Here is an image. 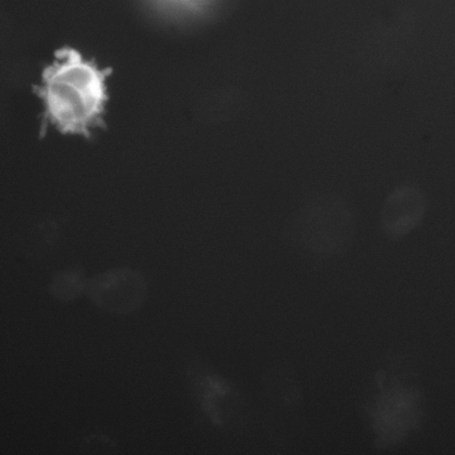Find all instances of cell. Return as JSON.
Instances as JSON below:
<instances>
[{
    "label": "cell",
    "instance_id": "cell-1",
    "mask_svg": "<svg viewBox=\"0 0 455 455\" xmlns=\"http://www.w3.org/2000/svg\"><path fill=\"white\" fill-rule=\"evenodd\" d=\"M110 72L73 48L57 51L35 88L44 107V128L51 124L62 134L91 137L93 130L104 125Z\"/></svg>",
    "mask_w": 455,
    "mask_h": 455
},
{
    "label": "cell",
    "instance_id": "cell-2",
    "mask_svg": "<svg viewBox=\"0 0 455 455\" xmlns=\"http://www.w3.org/2000/svg\"><path fill=\"white\" fill-rule=\"evenodd\" d=\"M353 226L347 204L336 196L322 195L301 206L289 220L285 231L307 252L331 257L349 244Z\"/></svg>",
    "mask_w": 455,
    "mask_h": 455
},
{
    "label": "cell",
    "instance_id": "cell-3",
    "mask_svg": "<svg viewBox=\"0 0 455 455\" xmlns=\"http://www.w3.org/2000/svg\"><path fill=\"white\" fill-rule=\"evenodd\" d=\"M420 394L413 387L385 373L377 377L374 391L363 405L377 447L399 443L420 419Z\"/></svg>",
    "mask_w": 455,
    "mask_h": 455
},
{
    "label": "cell",
    "instance_id": "cell-4",
    "mask_svg": "<svg viewBox=\"0 0 455 455\" xmlns=\"http://www.w3.org/2000/svg\"><path fill=\"white\" fill-rule=\"evenodd\" d=\"M192 392L209 423L223 431L239 430L249 419V403L243 391L222 372L201 362L188 370Z\"/></svg>",
    "mask_w": 455,
    "mask_h": 455
},
{
    "label": "cell",
    "instance_id": "cell-5",
    "mask_svg": "<svg viewBox=\"0 0 455 455\" xmlns=\"http://www.w3.org/2000/svg\"><path fill=\"white\" fill-rule=\"evenodd\" d=\"M262 402L266 427L274 441L290 443L304 427L303 393L298 376L287 364L273 366L264 376Z\"/></svg>",
    "mask_w": 455,
    "mask_h": 455
},
{
    "label": "cell",
    "instance_id": "cell-6",
    "mask_svg": "<svg viewBox=\"0 0 455 455\" xmlns=\"http://www.w3.org/2000/svg\"><path fill=\"white\" fill-rule=\"evenodd\" d=\"M84 294L105 312L127 315L143 305L148 296V285L139 273L120 269L88 279Z\"/></svg>",
    "mask_w": 455,
    "mask_h": 455
},
{
    "label": "cell",
    "instance_id": "cell-7",
    "mask_svg": "<svg viewBox=\"0 0 455 455\" xmlns=\"http://www.w3.org/2000/svg\"><path fill=\"white\" fill-rule=\"evenodd\" d=\"M426 212V198L419 188L403 184L386 199L381 212V227L391 238H401L421 222Z\"/></svg>",
    "mask_w": 455,
    "mask_h": 455
},
{
    "label": "cell",
    "instance_id": "cell-8",
    "mask_svg": "<svg viewBox=\"0 0 455 455\" xmlns=\"http://www.w3.org/2000/svg\"><path fill=\"white\" fill-rule=\"evenodd\" d=\"M159 14L171 19H187L202 13L212 0H147Z\"/></svg>",
    "mask_w": 455,
    "mask_h": 455
},
{
    "label": "cell",
    "instance_id": "cell-9",
    "mask_svg": "<svg viewBox=\"0 0 455 455\" xmlns=\"http://www.w3.org/2000/svg\"><path fill=\"white\" fill-rule=\"evenodd\" d=\"M86 281L79 273L57 275L49 285L50 294L62 302H70L84 293Z\"/></svg>",
    "mask_w": 455,
    "mask_h": 455
}]
</instances>
